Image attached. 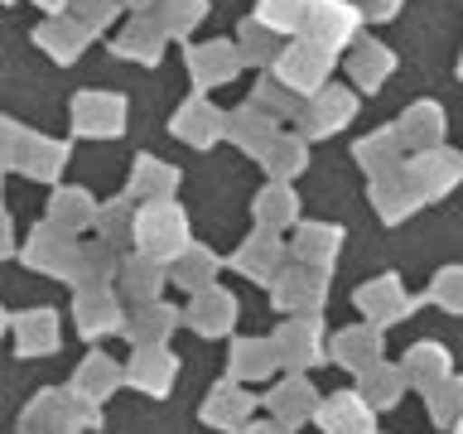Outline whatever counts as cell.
<instances>
[{"label": "cell", "instance_id": "1", "mask_svg": "<svg viewBox=\"0 0 463 434\" xmlns=\"http://www.w3.org/2000/svg\"><path fill=\"white\" fill-rule=\"evenodd\" d=\"M353 34V10L347 5H333V0H324V5H314V39L318 43H338Z\"/></svg>", "mask_w": 463, "mask_h": 434}, {"label": "cell", "instance_id": "2", "mask_svg": "<svg viewBox=\"0 0 463 434\" xmlns=\"http://www.w3.org/2000/svg\"><path fill=\"white\" fill-rule=\"evenodd\" d=\"M78 111H82V130H92V136H111V130H121V101L87 97Z\"/></svg>", "mask_w": 463, "mask_h": 434}, {"label": "cell", "instance_id": "3", "mask_svg": "<svg viewBox=\"0 0 463 434\" xmlns=\"http://www.w3.org/2000/svg\"><path fill=\"white\" fill-rule=\"evenodd\" d=\"M299 10H304V0H266V20L280 24V29L299 24Z\"/></svg>", "mask_w": 463, "mask_h": 434}, {"label": "cell", "instance_id": "4", "mask_svg": "<svg viewBox=\"0 0 463 434\" xmlns=\"http://www.w3.org/2000/svg\"><path fill=\"white\" fill-rule=\"evenodd\" d=\"M362 10H367L372 20H386V14H396V0H362Z\"/></svg>", "mask_w": 463, "mask_h": 434}]
</instances>
